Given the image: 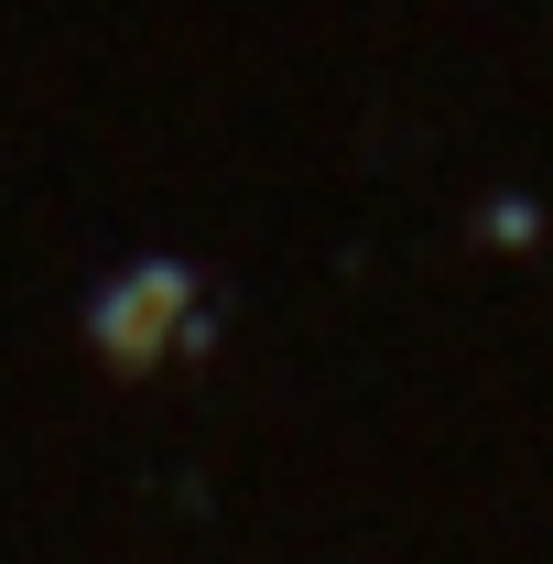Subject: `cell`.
<instances>
[{
  "instance_id": "cell-1",
  "label": "cell",
  "mask_w": 553,
  "mask_h": 564,
  "mask_svg": "<svg viewBox=\"0 0 553 564\" xmlns=\"http://www.w3.org/2000/svg\"><path fill=\"white\" fill-rule=\"evenodd\" d=\"M174 304H185V282H174V272H131L120 293H109V315H98V348H109V358H141V348H163Z\"/></svg>"
}]
</instances>
